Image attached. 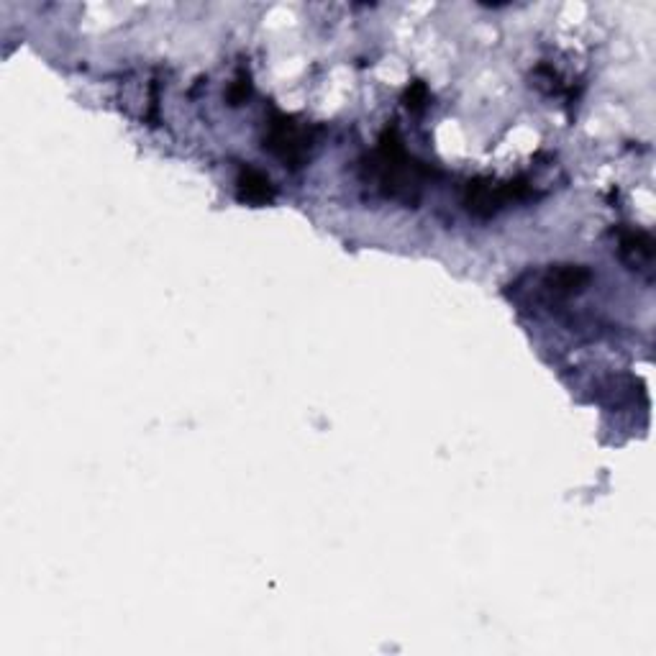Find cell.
<instances>
[{"label": "cell", "mask_w": 656, "mask_h": 656, "mask_svg": "<svg viewBox=\"0 0 656 656\" xmlns=\"http://www.w3.org/2000/svg\"><path fill=\"white\" fill-rule=\"evenodd\" d=\"M364 170L387 198L405 200V203H413L428 182V177H431V170L426 164L405 152L403 141L398 139L395 129H387L382 134L380 144L372 152L369 162L364 164Z\"/></svg>", "instance_id": "obj_1"}, {"label": "cell", "mask_w": 656, "mask_h": 656, "mask_svg": "<svg viewBox=\"0 0 656 656\" xmlns=\"http://www.w3.org/2000/svg\"><path fill=\"white\" fill-rule=\"evenodd\" d=\"M313 141H316L313 129L308 123H300L298 118L275 113V116L267 121L264 149H267L272 157L280 159L285 167H290V170H298V167H303V164L308 162Z\"/></svg>", "instance_id": "obj_2"}, {"label": "cell", "mask_w": 656, "mask_h": 656, "mask_svg": "<svg viewBox=\"0 0 656 656\" xmlns=\"http://www.w3.org/2000/svg\"><path fill=\"white\" fill-rule=\"evenodd\" d=\"M528 195V185L521 180L516 182H495V180H472L467 185L464 205L467 211L477 218H490L505 208L513 200H523Z\"/></svg>", "instance_id": "obj_3"}, {"label": "cell", "mask_w": 656, "mask_h": 656, "mask_svg": "<svg viewBox=\"0 0 656 656\" xmlns=\"http://www.w3.org/2000/svg\"><path fill=\"white\" fill-rule=\"evenodd\" d=\"M277 190L272 180L257 167L241 164L236 172V200L246 205H270L275 200Z\"/></svg>", "instance_id": "obj_4"}, {"label": "cell", "mask_w": 656, "mask_h": 656, "mask_svg": "<svg viewBox=\"0 0 656 656\" xmlns=\"http://www.w3.org/2000/svg\"><path fill=\"white\" fill-rule=\"evenodd\" d=\"M590 282V272L580 264H559V267H551L544 275V290L554 298H569V295L580 293L585 290V285Z\"/></svg>", "instance_id": "obj_5"}, {"label": "cell", "mask_w": 656, "mask_h": 656, "mask_svg": "<svg viewBox=\"0 0 656 656\" xmlns=\"http://www.w3.org/2000/svg\"><path fill=\"white\" fill-rule=\"evenodd\" d=\"M621 254L633 267H651L654 259V239L646 231H626L621 236Z\"/></svg>", "instance_id": "obj_6"}, {"label": "cell", "mask_w": 656, "mask_h": 656, "mask_svg": "<svg viewBox=\"0 0 656 656\" xmlns=\"http://www.w3.org/2000/svg\"><path fill=\"white\" fill-rule=\"evenodd\" d=\"M249 93H252V85H249V77L244 80V75L239 77V80H234V85H231L229 90V100L234 103V106H239V103H244L246 98H249Z\"/></svg>", "instance_id": "obj_7"}, {"label": "cell", "mask_w": 656, "mask_h": 656, "mask_svg": "<svg viewBox=\"0 0 656 656\" xmlns=\"http://www.w3.org/2000/svg\"><path fill=\"white\" fill-rule=\"evenodd\" d=\"M408 108H413V111H421L423 106H426L428 100V90L426 85H421V82H416V85H410L408 90Z\"/></svg>", "instance_id": "obj_8"}]
</instances>
